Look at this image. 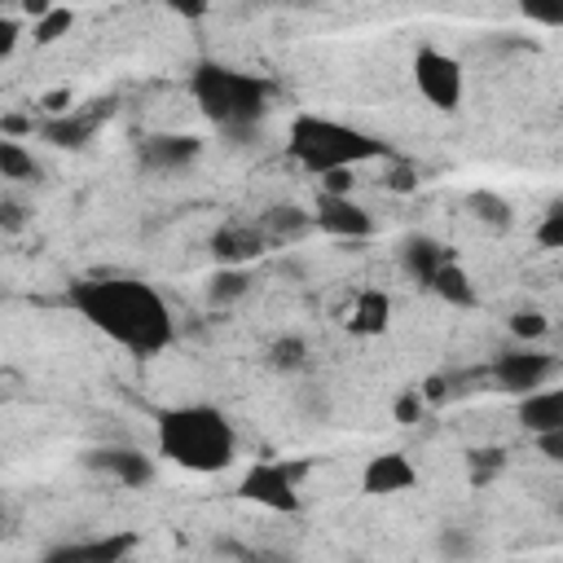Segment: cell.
Listing matches in <instances>:
<instances>
[{
  "label": "cell",
  "mask_w": 563,
  "mask_h": 563,
  "mask_svg": "<svg viewBox=\"0 0 563 563\" xmlns=\"http://www.w3.org/2000/svg\"><path fill=\"white\" fill-rule=\"evenodd\" d=\"M255 224L268 238V246H286V242H299V238L312 233V216L303 207H295V202H273Z\"/></svg>",
  "instance_id": "17"
},
{
  "label": "cell",
  "mask_w": 563,
  "mask_h": 563,
  "mask_svg": "<svg viewBox=\"0 0 563 563\" xmlns=\"http://www.w3.org/2000/svg\"><path fill=\"white\" fill-rule=\"evenodd\" d=\"M387 189H396V194H413V189H418L413 167H409V163H391V167H387Z\"/></svg>",
  "instance_id": "32"
},
{
  "label": "cell",
  "mask_w": 563,
  "mask_h": 563,
  "mask_svg": "<svg viewBox=\"0 0 563 563\" xmlns=\"http://www.w3.org/2000/svg\"><path fill=\"white\" fill-rule=\"evenodd\" d=\"M106 114H110V101H97V110H66V114H57V119H44L35 132H40V141H48L53 150H84V145L97 136V128H101Z\"/></svg>",
  "instance_id": "14"
},
{
  "label": "cell",
  "mask_w": 563,
  "mask_h": 563,
  "mask_svg": "<svg viewBox=\"0 0 563 563\" xmlns=\"http://www.w3.org/2000/svg\"><path fill=\"white\" fill-rule=\"evenodd\" d=\"M268 365H273L277 374H299V369H308V339H303V334H282V339H273V343H268Z\"/></svg>",
  "instance_id": "24"
},
{
  "label": "cell",
  "mask_w": 563,
  "mask_h": 563,
  "mask_svg": "<svg viewBox=\"0 0 563 563\" xmlns=\"http://www.w3.org/2000/svg\"><path fill=\"white\" fill-rule=\"evenodd\" d=\"M176 13H180V18H202L207 4H176Z\"/></svg>",
  "instance_id": "38"
},
{
  "label": "cell",
  "mask_w": 563,
  "mask_h": 563,
  "mask_svg": "<svg viewBox=\"0 0 563 563\" xmlns=\"http://www.w3.org/2000/svg\"><path fill=\"white\" fill-rule=\"evenodd\" d=\"M435 554H440V563H475L479 537L466 523H440L435 528Z\"/></svg>",
  "instance_id": "22"
},
{
  "label": "cell",
  "mask_w": 563,
  "mask_h": 563,
  "mask_svg": "<svg viewBox=\"0 0 563 563\" xmlns=\"http://www.w3.org/2000/svg\"><path fill=\"white\" fill-rule=\"evenodd\" d=\"M466 211H471V220L484 224L488 233H506V229L515 224L510 202H506L501 194H493V189H471V194H466Z\"/></svg>",
  "instance_id": "20"
},
{
  "label": "cell",
  "mask_w": 563,
  "mask_h": 563,
  "mask_svg": "<svg viewBox=\"0 0 563 563\" xmlns=\"http://www.w3.org/2000/svg\"><path fill=\"white\" fill-rule=\"evenodd\" d=\"M413 84L418 92L440 110V114H453L466 97V70L457 57H449L444 48H418L413 53Z\"/></svg>",
  "instance_id": "7"
},
{
  "label": "cell",
  "mask_w": 563,
  "mask_h": 563,
  "mask_svg": "<svg viewBox=\"0 0 563 563\" xmlns=\"http://www.w3.org/2000/svg\"><path fill=\"white\" fill-rule=\"evenodd\" d=\"M84 466L123 484V488H145L154 484V457L132 449V444H97V449H84Z\"/></svg>",
  "instance_id": "10"
},
{
  "label": "cell",
  "mask_w": 563,
  "mask_h": 563,
  "mask_svg": "<svg viewBox=\"0 0 563 563\" xmlns=\"http://www.w3.org/2000/svg\"><path fill=\"white\" fill-rule=\"evenodd\" d=\"M532 444H537V453H541L550 466H559V462H563V431H545V435H532Z\"/></svg>",
  "instance_id": "33"
},
{
  "label": "cell",
  "mask_w": 563,
  "mask_h": 563,
  "mask_svg": "<svg viewBox=\"0 0 563 563\" xmlns=\"http://www.w3.org/2000/svg\"><path fill=\"white\" fill-rule=\"evenodd\" d=\"M435 299H444L449 308H462V312H471L475 303H479V290H475V282H471V273L457 264V260H449L435 277H431V286H427Z\"/></svg>",
  "instance_id": "19"
},
{
  "label": "cell",
  "mask_w": 563,
  "mask_h": 563,
  "mask_svg": "<svg viewBox=\"0 0 563 563\" xmlns=\"http://www.w3.org/2000/svg\"><path fill=\"white\" fill-rule=\"evenodd\" d=\"M352 185H356L352 172H330V176H321V194H334V198H352Z\"/></svg>",
  "instance_id": "34"
},
{
  "label": "cell",
  "mask_w": 563,
  "mask_h": 563,
  "mask_svg": "<svg viewBox=\"0 0 563 563\" xmlns=\"http://www.w3.org/2000/svg\"><path fill=\"white\" fill-rule=\"evenodd\" d=\"M211 255H216V264L220 268H251L264 251H268V238L260 233V224L251 220H229V224H220L216 233H211Z\"/></svg>",
  "instance_id": "12"
},
{
  "label": "cell",
  "mask_w": 563,
  "mask_h": 563,
  "mask_svg": "<svg viewBox=\"0 0 563 563\" xmlns=\"http://www.w3.org/2000/svg\"><path fill=\"white\" fill-rule=\"evenodd\" d=\"M387 325H391V299H387V290H374V286L361 290L352 299L347 330L361 334V339H378V334H387Z\"/></svg>",
  "instance_id": "18"
},
{
  "label": "cell",
  "mask_w": 563,
  "mask_h": 563,
  "mask_svg": "<svg viewBox=\"0 0 563 563\" xmlns=\"http://www.w3.org/2000/svg\"><path fill=\"white\" fill-rule=\"evenodd\" d=\"M286 154L312 172L317 180L330 176V172H356L365 163H378V158H391V145L365 128H352L343 119H330V114H295L286 123Z\"/></svg>",
  "instance_id": "4"
},
{
  "label": "cell",
  "mask_w": 563,
  "mask_h": 563,
  "mask_svg": "<svg viewBox=\"0 0 563 563\" xmlns=\"http://www.w3.org/2000/svg\"><path fill=\"white\" fill-rule=\"evenodd\" d=\"M158 457L194 475H220L238 462V431L216 405H167L154 418Z\"/></svg>",
  "instance_id": "2"
},
{
  "label": "cell",
  "mask_w": 563,
  "mask_h": 563,
  "mask_svg": "<svg viewBox=\"0 0 563 563\" xmlns=\"http://www.w3.org/2000/svg\"><path fill=\"white\" fill-rule=\"evenodd\" d=\"M299 409L312 418V422H325L330 418V391L321 383H303L299 387Z\"/></svg>",
  "instance_id": "29"
},
{
  "label": "cell",
  "mask_w": 563,
  "mask_h": 563,
  "mask_svg": "<svg viewBox=\"0 0 563 563\" xmlns=\"http://www.w3.org/2000/svg\"><path fill=\"white\" fill-rule=\"evenodd\" d=\"M238 497L251 501V506H264L273 515H299L303 510V497H299V484H295V466H286L277 457H255L238 479Z\"/></svg>",
  "instance_id": "5"
},
{
  "label": "cell",
  "mask_w": 563,
  "mask_h": 563,
  "mask_svg": "<svg viewBox=\"0 0 563 563\" xmlns=\"http://www.w3.org/2000/svg\"><path fill=\"white\" fill-rule=\"evenodd\" d=\"M537 242H541L545 251H559V246H563V202H550V207H545V216H541V224H537Z\"/></svg>",
  "instance_id": "28"
},
{
  "label": "cell",
  "mask_w": 563,
  "mask_h": 563,
  "mask_svg": "<svg viewBox=\"0 0 563 563\" xmlns=\"http://www.w3.org/2000/svg\"><path fill=\"white\" fill-rule=\"evenodd\" d=\"M198 154H202V136L194 132H150L136 145V167L154 176H172V172L194 167Z\"/></svg>",
  "instance_id": "8"
},
{
  "label": "cell",
  "mask_w": 563,
  "mask_h": 563,
  "mask_svg": "<svg viewBox=\"0 0 563 563\" xmlns=\"http://www.w3.org/2000/svg\"><path fill=\"white\" fill-rule=\"evenodd\" d=\"M26 220H31V216H26V207H22V202H13V198H4V202H0V233H22V229H26Z\"/></svg>",
  "instance_id": "31"
},
{
  "label": "cell",
  "mask_w": 563,
  "mask_h": 563,
  "mask_svg": "<svg viewBox=\"0 0 563 563\" xmlns=\"http://www.w3.org/2000/svg\"><path fill=\"white\" fill-rule=\"evenodd\" d=\"M554 374H559V356L537 352V347H510V352H501L484 365V378L497 383V391H510V396L541 391V387L554 383Z\"/></svg>",
  "instance_id": "6"
},
{
  "label": "cell",
  "mask_w": 563,
  "mask_h": 563,
  "mask_svg": "<svg viewBox=\"0 0 563 563\" xmlns=\"http://www.w3.org/2000/svg\"><path fill=\"white\" fill-rule=\"evenodd\" d=\"M18 40H22V26H18V18L0 13V57H9V53L18 48Z\"/></svg>",
  "instance_id": "35"
},
{
  "label": "cell",
  "mask_w": 563,
  "mask_h": 563,
  "mask_svg": "<svg viewBox=\"0 0 563 563\" xmlns=\"http://www.w3.org/2000/svg\"><path fill=\"white\" fill-rule=\"evenodd\" d=\"M391 413H396V422H418L422 418V396H418V387H405L400 396H396V405H391Z\"/></svg>",
  "instance_id": "30"
},
{
  "label": "cell",
  "mask_w": 563,
  "mask_h": 563,
  "mask_svg": "<svg viewBox=\"0 0 563 563\" xmlns=\"http://www.w3.org/2000/svg\"><path fill=\"white\" fill-rule=\"evenodd\" d=\"M66 303L114 347L136 361H154L176 343V317L167 299L141 277H79L66 286Z\"/></svg>",
  "instance_id": "1"
},
{
  "label": "cell",
  "mask_w": 563,
  "mask_h": 563,
  "mask_svg": "<svg viewBox=\"0 0 563 563\" xmlns=\"http://www.w3.org/2000/svg\"><path fill=\"white\" fill-rule=\"evenodd\" d=\"M40 110H44L48 119H57V114H66V110H70V88H57V92H44V97H40Z\"/></svg>",
  "instance_id": "36"
},
{
  "label": "cell",
  "mask_w": 563,
  "mask_h": 563,
  "mask_svg": "<svg viewBox=\"0 0 563 563\" xmlns=\"http://www.w3.org/2000/svg\"><path fill=\"white\" fill-rule=\"evenodd\" d=\"M418 484V466L409 462V453L400 449H387V453H374L365 466H361V493L365 497H400Z\"/></svg>",
  "instance_id": "13"
},
{
  "label": "cell",
  "mask_w": 563,
  "mask_h": 563,
  "mask_svg": "<svg viewBox=\"0 0 563 563\" xmlns=\"http://www.w3.org/2000/svg\"><path fill=\"white\" fill-rule=\"evenodd\" d=\"M519 427L528 435H545V431H563V391L559 387H541L519 396Z\"/></svg>",
  "instance_id": "16"
},
{
  "label": "cell",
  "mask_w": 563,
  "mask_h": 563,
  "mask_svg": "<svg viewBox=\"0 0 563 563\" xmlns=\"http://www.w3.org/2000/svg\"><path fill=\"white\" fill-rule=\"evenodd\" d=\"M70 26H75V13L48 4V9L35 18V44H57L62 35H70Z\"/></svg>",
  "instance_id": "27"
},
{
  "label": "cell",
  "mask_w": 563,
  "mask_h": 563,
  "mask_svg": "<svg viewBox=\"0 0 563 563\" xmlns=\"http://www.w3.org/2000/svg\"><path fill=\"white\" fill-rule=\"evenodd\" d=\"M141 545L136 532H106V537H79L44 550L40 563H128L132 550Z\"/></svg>",
  "instance_id": "11"
},
{
  "label": "cell",
  "mask_w": 563,
  "mask_h": 563,
  "mask_svg": "<svg viewBox=\"0 0 563 563\" xmlns=\"http://www.w3.org/2000/svg\"><path fill=\"white\" fill-rule=\"evenodd\" d=\"M466 471H471V484H475V488L493 484V479L506 471V449H501V444H479V449H471V453H466Z\"/></svg>",
  "instance_id": "25"
},
{
  "label": "cell",
  "mask_w": 563,
  "mask_h": 563,
  "mask_svg": "<svg viewBox=\"0 0 563 563\" xmlns=\"http://www.w3.org/2000/svg\"><path fill=\"white\" fill-rule=\"evenodd\" d=\"M453 260V251L440 242V238H431V233H409L405 242H400V268L427 290L431 286V277L444 268Z\"/></svg>",
  "instance_id": "15"
},
{
  "label": "cell",
  "mask_w": 563,
  "mask_h": 563,
  "mask_svg": "<svg viewBox=\"0 0 563 563\" xmlns=\"http://www.w3.org/2000/svg\"><path fill=\"white\" fill-rule=\"evenodd\" d=\"M255 290V273L251 268H216L207 277V303L211 308H229L238 299H246Z\"/></svg>",
  "instance_id": "21"
},
{
  "label": "cell",
  "mask_w": 563,
  "mask_h": 563,
  "mask_svg": "<svg viewBox=\"0 0 563 563\" xmlns=\"http://www.w3.org/2000/svg\"><path fill=\"white\" fill-rule=\"evenodd\" d=\"M312 229H321L325 238H339V242H365L378 233L374 216L356 202V198H334V194H317L312 202Z\"/></svg>",
  "instance_id": "9"
},
{
  "label": "cell",
  "mask_w": 563,
  "mask_h": 563,
  "mask_svg": "<svg viewBox=\"0 0 563 563\" xmlns=\"http://www.w3.org/2000/svg\"><path fill=\"white\" fill-rule=\"evenodd\" d=\"M510 334H515L523 347H532V343H541V339L550 334V317H545L541 308H515V312H510Z\"/></svg>",
  "instance_id": "26"
},
{
  "label": "cell",
  "mask_w": 563,
  "mask_h": 563,
  "mask_svg": "<svg viewBox=\"0 0 563 563\" xmlns=\"http://www.w3.org/2000/svg\"><path fill=\"white\" fill-rule=\"evenodd\" d=\"M189 92L207 123H216L224 136H255V128L273 110V79L224 66V62H198L189 75Z\"/></svg>",
  "instance_id": "3"
},
{
  "label": "cell",
  "mask_w": 563,
  "mask_h": 563,
  "mask_svg": "<svg viewBox=\"0 0 563 563\" xmlns=\"http://www.w3.org/2000/svg\"><path fill=\"white\" fill-rule=\"evenodd\" d=\"M26 132H35V119H22V114H4L0 119V136H26Z\"/></svg>",
  "instance_id": "37"
},
{
  "label": "cell",
  "mask_w": 563,
  "mask_h": 563,
  "mask_svg": "<svg viewBox=\"0 0 563 563\" xmlns=\"http://www.w3.org/2000/svg\"><path fill=\"white\" fill-rule=\"evenodd\" d=\"M0 180H13V185L40 180V163H35V154H31L22 141L0 136Z\"/></svg>",
  "instance_id": "23"
}]
</instances>
